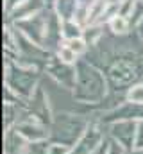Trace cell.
<instances>
[{"label": "cell", "instance_id": "obj_1", "mask_svg": "<svg viewBox=\"0 0 143 154\" xmlns=\"http://www.w3.org/2000/svg\"><path fill=\"white\" fill-rule=\"evenodd\" d=\"M16 134L18 136H22L23 140H27V142H32V143H38V142H41V140H45L47 136H48V131H45L39 124H32V122H27V124H22V125H18V129H16Z\"/></svg>", "mask_w": 143, "mask_h": 154}, {"label": "cell", "instance_id": "obj_2", "mask_svg": "<svg viewBox=\"0 0 143 154\" xmlns=\"http://www.w3.org/2000/svg\"><path fill=\"white\" fill-rule=\"evenodd\" d=\"M127 100H129L131 104H143V84L132 86V88L127 91Z\"/></svg>", "mask_w": 143, "mask_h": 154}, {"label": "cell", "instance_id": "obj_5", "mask_svg": "<svg viewBox=\"0 0 143 154\" xmlns=\"http://www.w3.org/2000/svg\"><path fill=\"white\" fill-rule=\"evenodd\" d=\"M59 57H61L63 63H73L75 57H77V54L72 50L70 47H63V48L59 50Z\"/></svg>", "mask_w": 143, "mask_h": 154}, {"label": "cell", "instance_id": "obj_4", "mask_svg": "<svg viewBox=\"0 0 143 154\" xmlns=\"http://www.w3.org/2000/svg\"><path fill=\"white\" fill-rule=\"evenodd\" d=\"M66 47H70L75 54H82V52L86 50V41L81 39V38H75V39H70Z\"/></svg>", "mask_w": 143, "mask_h": 154}, {"label": "cell", "instance_id": "obj_3", "mask_svg": "<svg viewBox=\"0 0 143 154\" xmlns=\"http://www.w3.org/2000/svg\"><path fill=\"white\" fill-rule=\"evenodd\" d=\"M127 27H129L127 18H125V16H122V14H116V16L111 20V29H113L114 32H118V34L127 32Z\"/></svg>", "mask_w": 143, "mask_h": 154}, {"label": "cell", "instance_id": "obj_6", "mask_svg": "<svg viewBox=\"0 0 143 154\" xmlns=\"http://www.w3.org/2000/svg\"><path fill=\"white\" fill-rule=\"evenodd\" d=\"M134 147L138 151H143V122L140 124L138 131H136V140H134Z\"/></svg>", "mask_w": 143, "mask_h": 154}]
</instances>
